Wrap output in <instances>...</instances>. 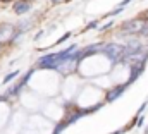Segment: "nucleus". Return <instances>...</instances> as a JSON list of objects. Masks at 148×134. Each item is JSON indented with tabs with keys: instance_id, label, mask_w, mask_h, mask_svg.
<instances>
[{
	"instance_id": "obj_3",
	"label": "nucleus",
	"mask_w": 148,
	"mask_h": 134,
	"mask_svg": "<svg viewBox=\"0 0 148 134\" xmlns=\"http://www.w3.org/2000/svg\"><path fill=\"white\" fill-rule=\"evenodd\" d=\"M10 36H16V29L12 24H5V26H0V43L3 41H9Z\"/></svg>"
},
{
	"instance_id": "obj_2",
	"label": "nucleus",
	"mask_w": 148,
	"mask_h": 134,
	"mask_svg": "<svg viewBox=\"0 0 148 134\" xmlns=\"http://www.w3.org/2000/svg\"><path fill=\"white\" fill-rule=\"evenodd\" d=\"M145 21L143 19H133V21H126L122 23V31L129 34H140V31L143 29Z\"/></svg>"
},
{
	"instance_id": "obj_4",
	"label": "nucleus",
	"mask_w": 148,
	"mask_h": 134,
	"mask_svg": "<svg viewBox=\"0 0 148 134\" xmlns=\"http://www.w3.org/2000/svg\"><path fill=\"white\" fill-rule=\"evenodd\" d=\"M126 88H127V84H126V83H124V84H117L115 88H112L110 91L107 93V101L112 103L114 100H117V98L124 93V90H126Z\"/></svg>"
},
{
	"instance_id": "obj_6",
	"label": "nucleus",
	"mask_w": 148,
	"mask_h": 134,
	"mask_svg": "<svg viewBox=\"0 0 148 134\" xmlns=\"http://www.w3.org/2000/svg\"><path fill=\"white\" fill-rule=\"evenodd\" d=\"M16 76H19V70H12V72H9V74H7V76L2 79V83H3V84H5V83H10V81H12Z\"/></svg>"
},
{
	"instance_id": "obj_9",
	"label": "nucleus",
	"mask_w": 148,
	"mask_h": 134,
	"mask_svg": "<svg viewBox=\"0 0 148 134\" xmlns=\"http://www.w3.org/2000/svg\"><path fill=\"white\" fill-rule=\"evenodd\" d=\"M112 26H114V23H107V24H103V26H97V28H98V29H100V31H107V29H110Z\"/></svg>"
},
{
	"instance_id": "obj_8",
	"label": "nucleus",
	"mask_w": 148,
	"mask_h": 134,
	"mask_svg": "<svg viewBox=\"0 0 148 134\" xmlns=\"http://www.w3.org/2000/svg\"><path fill=\"white\" fill-rule=\"evenodd\" d=\"M66 127H67V122H62V124H59V126L53 129V134H60L64 129H66Z\"/></svg>"
},
{
	"instance_id": "obj_15",
	"label": "nucleus",
	"mask_w": 148,
	"mask_h": 134,
	"mask_svg": "<svg viewBox=\"0 0 148 134\" xmlns=\"http://www.w3.org/2000/svg\"><path fill=\"white\" fill-rule=\"evenodd\" d=\"M121 133H122V131H115V133H114V134H121Z\"/></svg>"
},
{
	"instance_id": "obj_11",
	"label": "nucleus",
	"mask_w": 148,
	"mask_h": 134,
	"mask_svg": "<svg viewBox=\"0 0 148 134\" xmlns=\"http://www.w3.org/2000/svg\"><path fill=\"white\" fill-rule=\"evenodd\" d=\"M147 101H145V103H143V105H141V107H140V108H138V112H136V115H141V113H143V112H145V108H147Z\"/></svg>"
},
{
	"instance_id": "obj_5",
	"label": "nucleus",
	"mask_w": 148,
	"mask_h": 134,
	"mask_svg": "<svg viewBox=\"0 0 148 134\" xmlns=\"http://www.w3.org/2000/svg\"><path fill=\"white\" fill-rule=\"evenodd\" d=\"M29 9H31V3H29L28 0H19V2L14 3V12L19 14V16H21V14H26Z\"/></svg>"
},
{
	"instance_id": "obj_1",
	"label": "nucleus",
	"mask_w": 148,
	"mask_h": 134,
	"mask_svg": "<svg viewBox=\"0 0 148 134\" xmlns=\"http://www.w3.org/2000/svg\"><path fill=\"white\" fill-rule=\"evenodd\" d=\"M100 52L109 57V60L114 64H119L122 62V57H124V46L122 45H117V43H107V45H102Z\"/></svg>"
},
{
	"instance_id": "obj_13",
	"label": "nucleus",
	"mask_w": 148,
	"mask_h": 134,
	"mask_svg": "<svg viewBox=\"0 0 148 134\" xmlns=\"http://www.w3.org/2000/svg\"><path fill=\"white\" fill-rule=\"evenodd\" d=\"M129 2H131V0H122V2H121V7H126Z\"/></svg>"
},
{
	"instance_id": "obj_10",
	"label": "nucleus",
	"mask_w": 148,
	"mask_h": 134,
	"mask_svg": "<svg viewBox=\"0 0 148 134\" xmlns=\"http://www.w3.org/2000/svg\"><path fill=\"white\" fill-rule=\"evenodd\" d=\"M97 26H98V23H97V21H91V23H88V24H86V28H84V29L88 31V29H93V28H97Z\"/></svg>"
},
{
	"instance_id": "obj_7",
	"label": "nucleus",
	"mask_w": 148,
	"mask_h": 134,
	"mask_svg": "<svg viewBox=\"0 0 148 134\" xmlns=\"http://www.w3.org/2000/svg\"><path fill=\"white\" fill-rule=\"evenodd\" d=\"M122 10H124V7H121V5H119L117 9H114V10H110V12L107 14V17H114V16H117V14H121Z\"/></svg>"
},
{
	"instance_id": "obj_14",
	"label": "nucleus",
	"mask_w": 148,
	"mask_h": 134,
	"mask_svg": "<svg viewBox=\"0 0 148 134\" xmlns=\"http://www.w3.org/2000/svg\"><path fill=\"white\" fill-rule=\"evenodd\" d=\"M59 2H60V0H52V3H59Z\"/></svg>"
},
{
	"instance_id": "obj_12",
	"label": "nucleus",
	"mask_w": 148,
	"mask_h": 134,
	"mask_svg": "<svg viewBox=\"0 0 148 134\" xmlns=\"http://www.w3.org/2000/svg\"><path fill=\"white\" fill-rule=\"evenodd\" d=\"M69 36H71V33H66L64 36H62V38H60V40H59V41H57V43H62V41H66V40H69Z\"/></svg>"
}]
</instances>
